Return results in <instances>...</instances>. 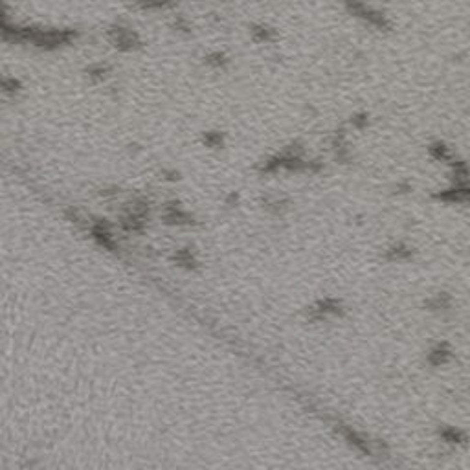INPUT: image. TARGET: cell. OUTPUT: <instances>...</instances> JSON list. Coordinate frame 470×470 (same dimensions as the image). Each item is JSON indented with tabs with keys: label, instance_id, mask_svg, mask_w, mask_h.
I'll return each mask as SVG.
<instances>
[{
	"label": "cell",
	"instance_id": "2",
	"mask_svg": "<svg viewBox=\"0 0 470 470\" xmlns=\"http://www.w3.org/2000/svg\"><path fill=\"white\" fill-rule=\"evenodd\" d=\"M175 261L180 263V265H186V267H193V257H191V253L188 250H182V252L176 253Z\"/></svg>",
	"mask_w": 470,
	"mask_h": 470
},
{
	"label": "cell",
	"instance_id": "1",
	"mask_svg": "<svg viewBox=\"0 0 470 470\" xmlns=\"http://www.w3.org/2000/svg\"><path fill=\"white\" fill-rule=\"evenodd\" d=\"M166 222H169V224H184V222H190V217L180 213L178 210H169L166 213Z\"/></svg>",
	"mask_w": 470,
	"mask_h": 470
}]
</instances>
